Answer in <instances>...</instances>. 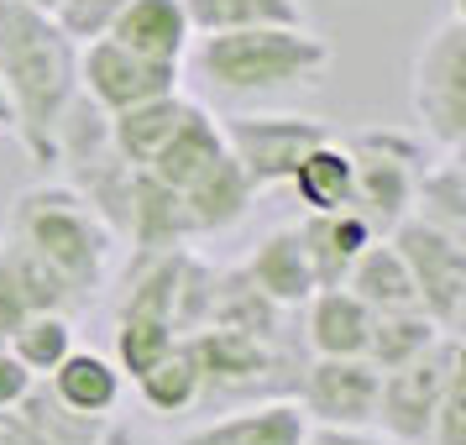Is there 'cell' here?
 <instances>
[{
	"mask_svg": "<svg viewBox=\"0 0 466 445\" xmlns=\"http://www.w3.org/2000/svg\"><path fill=\"white\" fill-rule=\"evenodd\" d=\"M0 85L11 100V131L32 163H53V137L68 100L79 95V47L68 43L47 11L0 0Z\"/></svg>",
	"mask_w": 466,
	"mask_h": 445,
	"instance_id": "1",
	"label": "cell"
},
{
	"mask_svg": "<svg viewBox=\"0 0 466 445\" xmlns=\"http://www.w3.org/2000/svg\"><path fill=\"white\" fill-rule=\"evenodd\" d=\"M194 47V74L215 95H268V89H315L330 74V43L309 22L294 26H241L215 32Z\"/></svg>",
	"mask_w": 466,
	"mask_h": 445,
	"instance_id": "2",
	"label": "cell"
},
{
	"mask_svg": "<svg viewBox=\"0 0 466 445\" xmlns=\"http://www.w3.org/2000/svg\"><path fill=\"white\" fill-rule=\"evenodd\" d=\"M5 236L22 241V247H32V252L43 257L47 268H58L79 294L95 298L106 288L116 231L89 210L79 194L68 189L64 178H58V184H32V189L16 194Z\"/></svg>",
	"mask_w": 466,
	"mask_h": 445,
	"instance_id": "3",
	"label": "cell"
},
{
	"mask_svg": "<svg viewBox=\"0 0 466 445\" xmlns=\"http://www.w3.org/2000/svg\"><path fill=\"white\" fill-rule=\"evenodd\" d=\"M409 100H414L424 142H435L441 152L466 147V22L461 16H445L414 53Z\"/></svg>",
	"mask_w": 466,
	"mask_h": 445,
	"instance_id": "4",
	"label": "cell"
},
{
	"mask_svg": "<svg viewBox=\"0 0 466 445\" xmlns=\"http://www.w3.org/2000/svg\"><path fill=\"white\" fill-rule=\"evenodd\" d=\"M351 157H357V194H351V210L372 226L378 236H388L409 215V199H414V178L430 163L424 157V142L414 131H393V126H372L357 131L351 142Z\"/></svg>",
	"mask_w": 466,
	"mask_h": 445,
	"instance_id": "5",
	"label": "cell"
},
{
	"mask_svg": "<svg viewBox=\"0 0 466 445\" xmlns=\"http://www.w3.org/2000/svg\"><path fill=\"white\" fill-rule=\"evenodd\" d=\"M388 241L399 247L403 268L414 278L420 309L441 330H461L466 325V236H451L441 226L420 220V215H403L388 231Z\"/></svg>",
	"mask_w": 466,
	"mask_h": 445,
	"instance_id": "6",
	"label": "cell"
},
{
	"mask_svg": "<svg viewBox=\"0 0 466 445\" xmlns=\"http://www.w3.org/2000/svg\"><path fill=\"white\" fill-rule=\"evenodd\" d=\"M226 131V152H231L241 173L252 178V189H278L289 184V173L299 168V157L325 142L330 126L319 116H294V110H262V116H220Z\"/></svg>",
	"mask_w": 466,
	"mask_h": 445,
	"instance_id": "7",
	"label": "cell"
},
{
	"mask_svg": "<svg viewBox=\"0 0 466 445\" xmlns=\"http://www.w3.org/2000/svg\"><path fill=\"white\" fill-rule=\"evenodd\" d=\"M461 336L451 330V336L435 346V351H424V357L403 361L393 372H382V388H378V424L382 435H393L403 445H424L430 435V420H435V403H441V388L451 378V367L461 361Z\"/></svg>",
	"mask_w": 466,
	"mask_h": 445,
	"instance_id": "8",
	"label": "cell"
},
{
	"mask_svg": "<svg viewBox=\"0 0 466 445\" xmlns=\"http://www.w3.org/2000/svg\"><path fill=\"white\" fill-rule=\"evenodd\" d=\"M184 79V64H163V58H142L121 47L116 37H95L79 47V95L116 116L127 106H142L152 95H173Z\"/></svg>",
	"mask_w": 466,
	"mask_h": 445,
	"instance_id": "9",
	"label": "cell"
},
{
	"mask_svg": "<svg viewBox=\"0 0 466 445\" xmlns=\"http://www.w3.org/2000/svg\"><path fill=\"white\" fill-rule=\"evenodd\" d=\"M382 372L367 357H315L299 378V409L309 424H340L357 430L378 414Z\"/></svg>",
	"mask_w": 466,
	"mask_h": 445,
	"instance_id": "10",
	"label": "cell"
},
{
	"mask_svg": "<svg viewBox=\"0 0 466 445\" xmlns=\"http://www.w3.org/2000/svg\"><path fill=\"white\" fill-rule=\"evenodd\" d=\"M194 357L205 367V399L215 393H241V388H262V382L278 372V351L273 340L241 336V330H226V325H205L194 330Z\"/></svg>",
	"mask_w": 466,
	"mask_h": 445,
	"instance_id": "11",
	"label": "cell"
},
{
	"mask_svg": "<svg viewBox=\"0 0 466 445\" xmlns=\"http://www.w3.org/2000/svg\"><path fill=\"white\" fill-rule=\"evenodd\" d=\"M304 435H309V420L299 399H257L247 409L184 430L178 445H304Z\"/></svg>",
	"mask_w": 466,
	"mask_h": 445,
	"instance_id": "12",
	"label": "cell"
},
{
	"mask_svg": "<svg viewBox=\"0 0 466 445\" xmlns=\"http://www.w3.org/2000/svg\"><path fill=\"white\" fill-rule=\"evenodd\" d=\"M43 388L53 393L58 409L79 414V420H110L116 403H121V393H127V378H121L116 357L74 346V351L43 378Z\"/></svg>",
	"mask_w": 466,
	"mask_h": 445,
	"instance_id": "13",
	"label": "cell"
},
{
	"mask_svg": "<svg viewBox=\"0 0 466 445\" xmlns=\"http://www.w3.org/2000/svg\"><path fill=\"white\" fill-rule=\"evenodd\" d=\"M178 199H184L189 236H220L252 215L257 189H252V178L241 173V163L226 152V157H215L210 168L194 178L189 189H178Z\"/></svg>",
	"mask_w": 466,
	"mask_h": 445,
	"instance_id": "14",
	"label": "cell"
},
{
	"mask_svg": "<svg viewBox=\"0 0 466 445\" xmlns=\"http://www.w3.org/2000/svg\"><path fill=\"white\" fill-rule=\"evenodd\" d=\"M294 226L304 241V257H309L315 288H340L351 262L367 252V241H378V231L357 210H304V220H294Z\"/></svg>",
	"mask_w": 466,
	"mask_h": 445,
	"instance_id": "15",
	"label": "cell"
},
{
	"mask_svg": "<svg viewBox=\"0 0 466 445\" xmlns=\"http://www.w3.org/2000/svg\"><path fill=\"white\" fill-rule=\"evenodd\" d=\"M106 37H116L121 47L142 53V58H163V64H184L194 43V26L184 0H121L116 22Z\"/></svg>",
	"mask_w": 466,
	"mask_h": 445,
	"instance_id": "16",
	"label": "cell"
},
{
	"mask_svg": "<svg viewBox=\"0 0 466 445\" xmlns=\"http://www.w3.org/2000/svg\"><path fill=\"white\" fill-rule=\"evenodd\" d=\"M299 309H304V346L315 357H367L372 309L346 283L340 288H315Z\"/></svg>",
	"mask_w": 466,
	"mask_h": 445,
	"instance_id": "17",
	"label": "cell"
},
{
	"mask_svg": "<svg viewBox=\"0 0 466 445\" xmlns=\"http://www.w3.org/2000/svg\"><path fill=\"white\" fill-rule=\"evenodd\" d=\"M241 273L252 278L278 309H299L304 298L315 294V273H309V257H304L299 226H273V231H262L257 247H252V257L241 262Z\"/></svg>",
	"mask_w": 466,
	"mask_h": 445,
	"instance_id": "18",
	"label": "cell"
},
{
	"mask_svg": "<svg viewBox=\"0 0 466 445\" xmlns=\"http://www.w3.org/2000/svg\"><path fill=\"white\" fill-rule=\"evenodd\" d=\"M215 157H226V131H220V116L189 106V116L178 121V131L157 147V157H152L142 173H152V178H157V184H168V189H189Z\"/></svg>",
	"mask_w": 466,
	"mask_h": 445,
	"instance_id": "19",
	"label": "cell"
},
{
	"mask_svg": "<svg viewBox=\"0 0 466 445\" xmlns=\"http://www.w3.org/2000/svg\"><path fill=\"white\" fill-rule=\"evenodd\" d=\"M127 236L137 252H168V247H189V220H184V199L178 189L157 184L152 173H131V205H127Z\"/></svg>",
	"mask_w": 466,
	"mask_h": 445,
	"instance_id": "20",
	"label": "cell"
},
{
	"mask_svg": "<svg viewBox=\"0 0 466 445\" xmlns=\"http://www.w3.org/2000/svg\"><path fill=\"white\" fill-rule=\"evenodd\" d=\"M189 106L194 100H184V89H173V95H152L142 106L116 110V116H110V147L121 152V163L147 168L152 157H157V147H163L173 131H178V121L189 116Z\"/></svg>",
	"mask_w": 466,
	"mask_h": 445,
	"instance_id": "21",
	"label": "cell"
},
{
	"mask_svg": "<svg viewBox=\"0 0 466 445\" xmlns=\"http://www.w3.org/2000/svg\"><path fill=\"white\" fill-rule=\"evenodd\" d=\"M100 420H79L53 403L43 382L37 393L16 409H0V445H95Z\"/></svg>",
	"mask_w": 466,
	"mask_h": 445,
	"instance_id": "22",
	"label": "cell"
},
{
	"mask_svg": "<svg viewBox=\"0 0 466 445\" xmlns=\"http://www.w3.org/2000/svg\"><path fill=\"white\" fill-rule=\"evenodd\" d=\"M299 205L304 210H351V194H357V157L346 142L325 137L299 157V168L289 173Z\"/></svg>",
	"mask_w": 466,
	"mask_h": 445,
	"instance_id": "23",
	"label": "cell"
},
{
	"mask_svg": "<svg viewBox=\"0 0 466 445\" xmlns=\"http://www.w3.org/2000/svg\"><path fill=\"white\" fill-rule=\"evenodd\" d=\"M131 382H137L142 403H147L152 414H163V420L189 414L194 403H205V367H199V357H194L189 336H178L142 378H131Z\"/></svg>",
	"mask_w": 466,
	"mask_h": 445,
	"instance_id": "24",
	"label": "cell"
},
{
	"mask_svg": "<svg viewBox=\"0 0 466 445\" xmlns=\"http://www.w3.org/2000/svg\"><path fill=\"white\" fill-rule=\"evenodd\" d=\"M346 288L372 309V315H382V309H409V304H420V294H414V278H409V268H403L399 247L388 241V236H378V241H367V252L351 262V273H346Z\"/></svg>",
	"mask_w": 466,
	"mask_h": 445,
	"instance_id": "25",
	"label": "cell"
},
{
	"mask_svg": "<svg viewBox=\"0 0 466 445\" xmlns=\"http://www.w3.org/2000/svg\"><path fill=\"white\" fill-rule=\"evenodd\" d=\"M445 336H451V330H441V325L424 315L420 304H409V309H382V315H372L367 361H372L378 372H393V367H403V361L435 351ZM456 336H461V330H456Z\"/></svg>",
	"mask_w": 466,
	"mask_h": 445,
	"instance_id": "26",
	"label": "cell"
},
{
	"mask_svg": "<svg viewBox=\"0 0 466 445\" xmlns=\"http://www.w3.org/2000/svg\"><path fill=\"white\" fill-rule=\"evenodd\" d=\"M409 215H420L430 226H441L451 236H466V163L461 152H441L435 163H424L414 178V199Z\"/></svg>",
	"mask_w": 466,
	"mask_h": 445,
	"instance_id": "27",
	"label": "cell"
},
{
	"mask_svg": "<svg viewBox=\"0 0 466 445\" xmlns=\"http://www.w3.org/2000/svg\"><path fill=\"white\" fill-rule=\"evenodd\" d=\"M0 262H5V273H11V283H16V294H22L26 309H58V315H74V309H89V304H95V298L79 294L58 268H47L32 247L11 241V236L0 241Z\"/></svg>",
	"mask_w": 466,
	"mask_h": 445,
	"instance_id": "28",
	"label": "cell"
},
{
	"mask_svg": "<svg viewBox=\"0 0 466 445\" xmlns=\"http://www.w3.org/2000/svg\"><path fill=\"white\" fill-rule=\"evenodd\" d=\"M210 325H226V330H241V336H257V340H273V346L283 340V309H278L241 268L215 278Z\"/></svg>",
	"mask_w": 466,
	"mask_h": 445,
	"instance_id": "29",
	"label": "cell"
},
{
	"mask_svg": "<svg viewBox=\"0 0 466 445\" xmlns=\"http://www.w3.org/2000/svg\"><path fill=\"white\" fill-rule=\"evenodd\" d=\"M194 37L241 32V26H294L304 22V0H184Z\"/></svg>",
	"mask_w": 466,
	"mask_h": 445,
	"instance_id": "30",
	"label": "cell"
},
{
	"mask_svg": "<svg viewBox=\"0 0 466 445\" xmlns=\"http://www.w3.org/2000/svg\"><path fill=\"white\" fill-rule=\"evenodd\" d=\"M5 351L22 361L26 372L47 378V372L74 351V315H58V309H26V315L11 325Z\"/></svg>",
	"mask_w": 466,
	"mask_h": 445,
	"instance_id": "31",
	"label": "cell"
},
{
	"mask_svg": "<svg viewBox=\"0 0 466 445\" xmlns=\"http://www.w3.org/2000/svg\"><path fill=\"white\" fill-rule=\"evenodd\" d=\"M173 340H178L173 319L121 309V315H116V367H121V378H142V372L168 351Z\"/></svg>",
	"mask_w": 466,
	"mask_h": 445,
	"instance_id": "32",
	"label": "cell"
},
{
	"mask_svg": "<svg viewBox=\"0 0 466 445\" xmlns=\"http://www.w3.org/2000/svg\"><path fill=\"white\" fill-rule=\"evenodd\" d=\"M215 278H220V268H210L205 257L184 252V268H178V294H173V330H178V336H194V330H205V325H210Z\"/></svg>",
	"mask_w": 466,
	"mask_h": 445,
	"instance_id": "33",
	"label": "cell"
},
{
	"mask_svg": "<svg viewBox=\"0 0 466 445\" xmlns=\"http://www.w3.org/2000/svg\"><path fill=\"white\" fill-rule=\"evenodd\" d=\"M424 445H466V357L456 361V367H451V378H445Z\"/></svg>",
	"mask_w": 466,
	"mask_h": 445,
	"instance_id": "34",
	"label": "cell"
},
{
	"mask_svg": "<svg viewBox=\"0 0 466 445\" xmlns=\"http://www.w3.org/2000/svg\"><path fill=\"white\" fill-rule=\"evenodd\" d=\"M116 11H121V0H58L53 22H58V32L74 47H85L95 37H106L110 22H116Z\"/></svg>",
	"mask_w": 466,
	"mask_h": 445,
	"instance_id": "35",
	"label": "cell"
},
{
	"mask_svg": "<svg viewBox=\"0 0 466 445\" xmlns=\"http://www.w3.org/2000/svg\"><path fill=\"white\" fill-rule=\"evenodd\" d=\"M304 445H403V440L382 435L378 424H357V430H340V424H309Z\"/></svg>",
	"mask_w": 466,
	"mask_h": 445,
	"instance_id": "36",
	"label": "cell"
},
{
	"mask_svg": "<svg viewBox=\"0 0 466 445\" xmlns=\"http://www.w3.org/2000/svg\"><path fill=\"white\" fill-rule=\"evenodd\" d=\"M37 382H43L37 372H26L22 361L0 346V409H16V403H26L32 393H37Z\"/></svg>",
	"mask_w": 466,
	"mask_h": 445,
	"instance_id": "37",
	"label": "cell"
},
{
	"mask_svg": "<svg viewBox=\"0 0 466 445\" xmlns=\"http://www.w3.org/2000/svg\"><path fill=\"white\" fill-rule=\"evenodd\" d=\"M26 315L22 294H16V283H11V273H5V262H0V346H5V336H11V325Z\"/></svg>",
	"mask_w": 466,
	"mask_h": 445,
	"instance_id": "38",
	"label": "cell"
},
{
	"mask_svg": "<svg viewBox=\"0 0 466 445\" xmlns=\"http://www.w3.org/2000/svg\"><path fill=\"white\" fill-rule=\"evenodd\" d=\"M95 445H157V440H152L147 430L127 424V420H100V430H95Z\"/></svg>",
	"mask_w": 466,
	"mask_h": 445,
	"instance_id": "39",
	"label": "cell"
},
{
	"mask_svg": "<svg viewBox=\"0 0 466 445\" xmlns=\"http://www.w3.org/2000/svg\"><path fill=\"white\" fill-rule=\"evenodd\" d=\"M0 131H11V100H5V85H0Z\"/></svg>",
	"mask_w": 466,
	"mask_h": 445,
	"instance_id": "40",
	"label": "cell"
},
{
	"mask_svg": "<svg viewBox=\"0 0 466 445\" xmlns=\"http://www.w3.org/2000/svg\"><path fill=\"white\" fill-rule=\"evenodd\" d=\"M22 5H32V11H47V16L58 11V0H22Z\"/></svg>",
	"mask_w": 466,
	"mask_h": 445,
	"instance_id": "41",
	"label": "cell"
}]
</instances>
